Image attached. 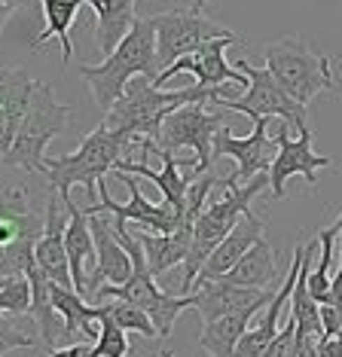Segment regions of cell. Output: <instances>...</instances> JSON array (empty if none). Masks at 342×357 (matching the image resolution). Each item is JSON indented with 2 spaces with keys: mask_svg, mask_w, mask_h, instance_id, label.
Wrapping results in <instances>:
<instances>
[{
  "mask_svg": "<svg viewBox=\"0 0 342 357\" xmlns=\"http://www.w3.org/2000/svg\"><path fill=\"white\" fill-rule=\"evenodd\" d=\"M49 357H95L89 342H70L64 348H49Z\"/></svg>",
  "mask_w": 342,
  "mask_h": 357,
  "instance_id": "34",
  "label": "cell"
},
{
  "mask_svg": "<svg viewBox=\"0 0 342 357\" xmlns=\"http://www.w3.org/2000/svg\"><path fill=\"white\" fill-rule=\"evenodd\" d=\"M144 153H159V159H162L159 172L147 168V162H126V159H122L119 165L113 168V174H137V177H147V181H153L162 190V199L184 205L186 192H190V186L195 181V174L193 172L184 174L181 172V159H174V153H168V150H156L150 141H144Z\"/></svg>",
  "mask_w": 342,
  "mask_h": 357,
  "instance_id": "18",
  "label": "cell"
},
{
  "mask_svg": "<svg viewBox=\"0 0 342 357\" xmlns=\"http://www.w3.org/2000/svg\"><path fill=\"white\" fill-rule=\"evenodd\" d=\"M235 70H241V74L248 77V92H244L241 98H214L211 104H214L217 110L244 113V116H251L254 123L257 119H281V123H288L290 128H297V132L308 128L306 107L284 92L278 79L269 74V68H254L251 61L239 59L235 61Z\"/></svg>",
  "mask_w": 342,
  "mask_h": 357,
  "instance_id": "7",
  "label": "cell"
},
{
  "mask_svg": "<svg viewBox=\"0 0 342 357\" xmlns=\"http://www.w3.org/2000/svg\"><path fill=\"white\" fill-rule=\"evenodd\" d=\"M342 232V214L339 220H333L330 226H324L318 232V245H321V259H318L315 272H308V294L318 305H327L330 303V287H333V278H330V259H333V245H336V235Z\"/></svg>",
  "mask_w": 342,
  "mask_h": 357,
  "instance_id": "28",
  "label": "cell"
},
{
  "mask_svg": "<svg viewBox=\"0 0 342 357\" xmlns=\"http://www.w3.org/2000/svg\"><path fill=\"white\" fill-rule=\"evenodd\" d=\"M226 126V113H208L205 104H184L181 110H174L162 123V135L153 144L156 150H193L195 153V177L205 174L211 159V147H214V135Z\"/></svg>",
  "mask_w": 342,
  "mask_h": 357,
  "instance_id": "9",
  "label": "cell"
},
{
  "mask_svg": "<svg viewBox=\"0 0 342 357\" xmlns=\"http://www.w3.org/2000/svg\"><path fill=\"white\" fill-rule=\"evenodd\" d=\"M83 3L92 6L95 15H98L95 40H98V50H101L104 59H107L135 25V19H137L135 0H83Z\"/></svg>",
  "mask_w": 342,
  "mask_h": 357,
  "instance_id": "22",
  "label": "cell"
},
{
  "mask_svg": "<svg viewBox=\"0 0 342 357\" xmlns=\"http://www.w3.org/2000/svg\"><path fill=\"white\" fill-rule=\"evenodd\" d=\"M153 28H156V59L159 68H171L177 59L195 52L205 46L208 40H223V37H239L235 31L211 22L199 10H174V13H159L153 15Z\"/></svg>",
  "mask_w": 342,
  "mask_h": 357,
  "instance_id": "10",
  "label": "cell"
},
{
  "mask_svg": "<svg viewBox=\"0 0 342 357\" xmlns=\"http://www.w3.org/2000/svg\"><path fill=\"white\" fill-rule=\"evenodd\" d=\"M269 186V174H260L254 177L251 183L239 186L235 177L230 174L220 186V196H214L202 211V217L195 220V229H193V245H190V257H186V266H184V281H181V296H190L195 278H199L202 266L208 263V257L217 250V245L226 238L235 223L241 220L244 214L251 211V202L254 196H260Z\"/></svg>",
  "mask_w": 342,
  "mask_h": 357,
  "instance_id": "4",
  "label": "cell"
},
{
  "mask_svg": "<svg viewBox=\"0 0 342 357\" xmlns=\"http://www.w3.org/2000/svg\"><path fill=\"white\" fill-rule=\"evenodd\" d=\"M220 98L217 92H208L202 86H190V89H177V92H162L153 86V79H135L126 86V92L119 95V101L110 107V113L101 119L104 126L126 132L135 137V144L150 141L156 144L162 135V123L171 116L174 110H181L184 104H205Z\"/></svg>",
  "mask_w": 342,
  "mask_h": 357,
  "instance_id": "2",
  "label": "cell"
},
{
  "mask_svg": "<svg viewBox=\"0 0 342 357\" xmlns=\"http://www.w3.org/2000/svg\"><path fill=\"white\" fill-rule=\"evenodd\" d=\"M293 128L288 123L278 119V132H275V144H278V153L272 159V168H269V190H272L275 199H281L288 192V181L297 174H303L308 186H318V172L321 168H330L333 159L330 156H318L312 150V128H303L297 132V137H290Z\"/></svg>",
  "mask_w": 342,
  "mask_h": 357,
  "instance_id": "12",
  "label": "cell"
},
{
  "mask_svg": "<svg viewBox=\"0 0 342 357\" xmlns=\"http://www.w3.org/2000/svg\"><path fill=\"white\" fill-rule=\"evenodd\" d=\"M13 6H15V0H0V34H3V25L10 22Z\"/></svg>",
  "mask_w": 342,
  "mask_h": 357,
  "instance_id": "36",
  "label": "cell"
},
{
  "mask_svg": "<svg viewBox=\"0 0 342 357\" xmlns=\"http://www.w3.org/2000/svg\"><path fill=\"white\" fill-rule=\"evenodd\" d=\"M269 74L281 83V89L297 104L308 107V101L321 92H339L333 77V61L318 55L303 37H281L263 50Z\"/></svg>",
  "mask_w": 342,
  "mask_h": 357,
  "instance_id": "5",
  "label": "cell"
},
{
  "mask_svg": "<svg viewBox=\"0 0 342 357\" xmlns=\"http://www.w3.org/2000/svg\"><path fill=\"white\" fill-rule=\"evenodd\" d=\"M104 308H107V314L126 333H137V336H144V339H159L156 324H153V318L144 312V308H137L132 303H122V299H117V303H107Z\"/></svg>",
  "mask_w": 342,
  "mask_h": 357,
  "instance_id": "30",
  "label": "cell"
},
{
  "mask_svg": "<svg viewBox=\"0 0 342 357\" xmlns=\"http://www.w3.org/2000/svg\"><path fill=\"white\" fill-rule=\"evenodd\" d=\"M28 281H31V312L28 314L37 321L46 348H55V339H59L61 330H59V312L52 305V281L37 269V263L31 266Z\"/></svg>",
  "mask_w": 342,
  "mask_h": 357,
  "instance_id": "27",
  "label": "cell"
},
{
  "mask_svg": "<svg viewBox=\"0 0 342 357\" xmlns=\"http://www.w3.org/2000/svg\"><path fill=\"white\" fill-rule=\"evenodd\" d=\"M68 208V232H64V245H68V263H70V278H73V290L86 299V263H92L95 269V235H92V223H89L86 208H80L73 199L61 202Z\"/></svg>",
  "mask_w": 342,
  "mask_h": 357,
  "instance_id": "19",
  "label": "cell"
},
{
  "mask_svg": "<svg viewBox=\"0 0 342 357\" xmlns=\"http://www.w3.org/2000/svg\"><path fill=\"white\" fill-rule=\"evenodd\" d=\"M260 357H297V321L290 318L288 324H284L278 339H275Z\"/></svg>",
  "mask_w": 342,
  "mask_h": 357,
  "instance_id": "32",
  "label": "cell"
},
{
  "mask_svg": "<svg viewBox=\"0 0 342 357\" xmlns=\"http://www.w3.org/2000/svg\"><path fill=\"white\" fill-rule=\"evenodd\" d=\"M266 305H248V308H241V312H235V314H226V318H217L211 324H202L199 348L208 357H235L241 336L251 327V318H254L260 308H266Z\"/></svg>",
  "mask_w": 342,
  "mask_h": 357,
  "instance_id": "21",
  "label": "cell"
},
{
  "mask_svg": "<svg viewBox=\"0 0 342 357\" xmlns=\"http://www.w3.org/2000/svg\"><path fill=\"white\" fill-rule=\"evenodd\" d=\"M190 3H193V10H199V13H202V10H205V6L211 3V0H190Z\"/></svg>",
  "mask_w": 342,
  "mask_h": 357,
  "instance_id": "37",
  "label": "cell"
},
{
  "mask_svg": "<svg viewBox=\"0 0 342 357\" xmlns=\"http://www.w3.org/2000/svg\"><path fill=\"white\" fill-rule=\"evenodd\" d=\"M31 345H34V339L24 336L22 330H15L13 324L0 314V357L6 351H13V348H31Z\"/></svg>",
  "mask_w": 342,
  "mask_h": 357,
  "instance_id": "33",
  "label": "cell"
},
{
  "mask_svg": "<svg viewBox=\"0 0 342 357\" xmlns=\"http://www.w3.org/2000/svg\"><path fill=\"white\" fill-rule=\"evenodd\" d=\"M315 254V245H306V257L299 266V278L293 284V296H290V318L297 321V333L308 336L315 342L324 339V321H321V305L308 294V257Z\"/></svg>",
  "mask_w": 342,
  "mask_h": 357,
  "instance_id": "26",
  "label": "cell"
},
{
  "mask_svg": "<svg viewBox=\"0 0 342 357\" xmlns=\"http://www.w3.org/2000/svg\"><path fill=\"white\" fill-rule=\"evenodd\" d=\"M278 150L275 137H269V119H257L254 123V132L248 137H235L230 128H220L214 135V147H211V159H235L239 168L232 172L235 183H251L254 177L260 174H269L272 168V153Z\"/></svg>",
  "mask_w": 342,
  "mask_h": 357,
  "instance_id": "13",
  "label": "cell"
},
{
  "mask_svg": "<svg viewBox=\"0 0 342 357\" xmlns=\"http://www.w3.org/2000/svg\"><path fill=\"white\" fill-rule=\"evenodd\" d=\"M135 144L132 135L126 132H117L110 126H98L95 132H89L83 137L73 153L68 156H55V159H46V168L43 174L49 177L52 183V192L59 196L61 202L70 199V186H83L86 196H89V205H95V192H98V183L107 177L113 168L122 162V153Z\"/></svg>",
  "mask_w": 342,
  "mask_h": 357,
  "instance_id": "3",
  "label": "cell"
},
{
  "mask_svg": "<svg viewBox=\"0 0 342 357\" xmlns=\"http://www.w3.org/2000/svg\"><path fill=\"white\" fill-rule=\"evenodd\" d=\"M119 181L128 186V205L113 202L107 181H101L98 183V205L86 208L89 217L92 214H113L117 223H137L141 229L159 232V235H174L184 226V205L168 202V199H162V202L144 199L141 186H137V181L132 174H119Z\"/></svg>",
  "mask_w": 342,
  "mask_h": 357,
  "instance_id": "8",
  "label": "cell"
},
{
  "mask_svg": "<svg viewBox=\"0 0 342 357\" xmlns=\"http://www.w3.org/2000/svg\"><path fill=\"white\" fill-rule=\"evenodd\" d=\"M3 254H6V248H0V259H3Z\"/></svg>",
  "mask_w": 342,
  "mask_h": 357,
  "instance_id": "39",
  "label": "cell"
},
{
  "mask_svg": "<svg viewBox=\"0 0 342 357\" xmlns=\"http://www.w3.org/2000/svg\"><path fill=\"white\" fill-rule=\"evenodd\" d=\"M46 229L40 235L37 248H34V263L37 269L46 275L49 281L61 284V287L73 290V278H70V263H68V245H64V232H68V208L61 205V199L52 192V199L46 202Z\"/></svg>",
  "mask_w": 342,
  "mask_h": 357,
  "instance_id": "15",
  "label": "cell"
},
{
  "mask_svg": "<svg viewBox=\"0 0 342 357\" xmlns=\"http://www.w3.org/2000/svg\"><path fill=\"white\" fill-rule=\"evenodd\" d=\"M278 278V266H275V254L266 238H260L254 248L244 254L239 263L220 281L235 284V287H254V290H269Z\"/></svg>",
  "mask_w": 342,
  "mask_h": 357,
  "instance_id": "24",
  "label": "cell"
},
{
  "mask_svg": "<svg viewBox=\"0 0 342 357\" xmlns=\"http://www.w3.org/2000/svg\"><path fill=\"white\" fill-rule=\"evenodd\" d=\"M89 223H92V235H95V269L86 275V299H95V294L101 290L104 281L113 284V287H122V284L132 278L135 266H132L128 250L117 241L107 217L92 214Z\"/></svg>",
  "mask_w": 342,
  "mask_h": 357,
  "instance_id": "14",
  "label": "cell"
},
{
  "mask_svg": "<svg viewBox=\"0 0 342 357\" xmlns=\"http://www.w3.org/2000/svg\"><path fill=\"white\" fill-rule=\"evenodd\" d=\"M339 241H342V232H339ZM327 305H336L342 312V245H339V272L333 278V287H330V303Z\"/></svg>",
  "mask_w": 342,
  "mask_h": 357,
  "instance_id": "35",
  "label": "cell"
},
{
  "mask_svg": "<svg viewBox=\"0 0 342 357\" xmlns=\"http://www.w3.org/2000/svg\"><path fill=\"white\" fill-rule=\"evenodd\" d=\"M263 229H266V223L260 220L254 211H248V214L235 223V229L217 245L214 254L208 257V263L202 266V272H199V278H195V281H217V278H223V275L230 272L232 266L239 263V259L248 254V250L254 248L260 238H263Z\"/></svg>",
  "mask_w": 342,
  "mask_h": 357,
  "instance_id": "17",
  "label": "cell"
},
{
  "mask_svg": "<svg viewBox=\"0 0 342 357\" xmlns=\"http://www.w3.org/2000/svg\"><path fill=\"white\" fill-rule=\"evenodd\" d=\"M159 74L162 68L156 59V28L150 19H141V15L135 19L132 31L122 37V43L101 64H80V77L92 89V98L101 116H107L110 107L119 101L128 79L144 77L156 83Z\"/></svg>",
  "mask_w": 342,
  "mask_h": 357,
  "instance_id": "1",
  "label": "cell"
},
{
  "mask_svg": "<svg viewBox=\"0 0 342 357\" xmlns=\"http://www.w3.org/2000/svg\"><path fill=\"white\" fill-rule=\"evenodd\" d=\"M46 217L31 211L24 190H0V248H10L22 238H40Z\"/></svg>",
  "mask_w": 342,
  "mask_h": 357,
  "instance_id": "20",
  "label": "cell"
},
{
  "mask_svg": "<svg viewBox=\"0 0 342 357\" xmlns=\"http://www.w3.org/2000/svg\"><path fill=\"white\" fill-rule=\"evenodd\" d=\"M137 241L144 248L147 266H150L153 275H165L174 266H186V257H190V245H193V229H177L174 235H159V232H135Z\"/></svg>",
  "mask_w": 342,
  "mask_h": 357,
  "instance_id": "23",
  "label": "cell"
},
{
  "mask_svg": "<svg viewBox=\"0 0 342 357\" xmlns=\"http://www.w3.org/2000/svg\"><path fill=\"white\" fill-rule=\"evenodd\" d=\"M70 107L61 101H55V92L49 83H40L34 89V98H31V107L22 119V128L15 135V144L10 147V153L3 156V162L10 168H22V172H40L46 168V147L55 135H61L64 128L73 123Z\"/></svg>",
  "mask_w": 342,
  "mask_h": 357,
  "instance_id": "6",
  "label": "cell"
},
{
  "mask_svg": "<svg viewBox=\"0 0 342 357\" xmlns=\"http://www.w3.org/2000/svg\"><path fill=\"white\" fill-rule=\"evenodd\" d=\"M40 6H43V15H46V28H43V34H37L31 50H40V46L55 37L61 43V68H68L70 55H73L70 25L77 19L80 6H83V0H40Z\"/></svg>",
  "mask_w": 342,
  "mask_h": 357,
  "instance_id": "25",
  "label": "cell"
},
{
  "mask_svg": "<svg viewBox=\"0 0 342 357\" xmlns=\"http://www.w3.org/2000/svg\"><path fill=\"white\" fill-rule=\"evenodd\" d=\"M275 290H254V287H235L226 281H195L193 284V308L199 312L202 324H211L226 314H235L248 305H266L272 303Z\"/></svg>",
  "mask_w": 342,
  "mask_h": 357,
  "instance_id": "16",
  "label": "cell"
},
{
  "mask_svg": "<svg viewBox=\"0 0 342 357\" xmlns=\"http://www.w3.org/2000/svg\"><path fill=\"white\" fill-rule=\"evenodd\" d=\"M95 314H98V321H101V336H98V342L92 345V354L95 357H126L128 354V333L110 318L104 305H95Z\"/></svg>",
  "mask_w": 342,
  "mask_h": 357,
  "instance_id": "29",
  "label": "cell"
},
{
  "mask_svg": "<svg viewBox=\"0 0 342 357\" xmlns=\"http://www.w3.org/2000/svg\"><path fill=\"white\" fill-rule=\"evenodd\" d=\"M239 40H241V37L208 40L205 46H199L195 52L184 55V59H177L174 64H171V68L162 70L153 86L162 89V86L168 83V79H174L177 74H195V79H199L195 86L208 89V92H217L220 98H230V95H226V89H220V86L232 83V86H239V89H248V77H244L241 70H235L232 64L226 61V55H223L232 43H239Z\"/></svg>",
  "mask_w": 342,
  "mask_h": 357,
  "instance_id": "11",
  "label": "cell"
},
{
  "mask_svg": "<svg viewBox=\"0 0 342 357\" xmlns=\"http://www.w3.org/2000/svg\"><path fill=\"white\" fill-rule=\"evenodd\" d=\"M159 357H174V354H171V351H162V354H159Z\"/></svg>",
  "mask_w": 342,
  "mask_h": 357,
  "instance_id": "38",
  "label": "cell"
},
{
  "mask_svg": "<svg viewBox=\"0 0 342 357\" xmlns=\"http://www.w3.org/2000/svg\"><path fill=\"white\" fill-rule=\"evenodd\" d=\"M31 312V281L28 275L0 278V314H24Z\"/></svg>",
  "mask_w": 342,
  "mask_h": 357,
  "instance_id": "31",
  "label": "cell"
}]
</instances>
